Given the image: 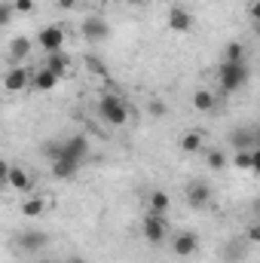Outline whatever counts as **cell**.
<instances>
[{"label": "cell", "mask_w": 260, "mask_h": 263, "mask_svg": "<svg viewBox=\"0 0 260 263\" xmlns=\"http://www.w3.org/2000/svg\"><path fill=\"white\" fill-rule=\"evenodd\" d=\"M98 114H101V120H104L107 126H114V129H123V126L129 123V104H126V98L117 95V92L101 95V101H98Z\"/></svg>", "instance_id": "1"}, {"label": "cell", "mask_w": 260, "mask_h": 263, "mask_svg": "<svg viewBox=\"0 0 260 263\" xmlns=\"http://www.w3.org/2000/svg\"><path fill=\"white\" fill-rule=\"evenodd\" d=\"M248 80H251V67L248 65H227V62H220V67H217V83H220L224 95H233V92L245 89Z\"/></svg>", "instance_id": "2"}, {"label": "cell", "mask_w": 260, "mask_h": 263, "mask_svg": "<svg viewBox=\"0 0 260 263\" xmlns=\"http://www.w3.org/2000/svg\"><path fill=\"white\" fill-rule=\"evenodd\" d=\"M65 28L62 25H46V28H40L37 31V40H34V46H40L46 55H52V52H62L65 49Z\"/></svg>", "instance_id": "3"}, {"label": "cell", "mask_w": 260, "mask_h": 263, "mask_svg": "<svg viewBox=\"0 0 260 263\" xmlns=\"http://www.w3.org/2000/svg\"><path fill=\"white\" fill-rule=\"evenodd\" d=\"M89 153H92V144H89V138L86 135H70L62 141V150H59V156H65V159H73V162H86L89 159ZM55 156V159H59Z\"/></svg>", "instance_id": "4"}, {"label": "cell", "mask_w": 260, "mask_h": 263, "mask_svg": "<svg viewBox=\"0 0 260 263\" xmlns=\"http://www.w3.org/2000/svg\"><path fill=\"white\" fill-rule=\"evenodd\" d=\"M169 220H165V214H147L144 217V239L150 242V245H162L165 239H169Z\"/></svg>", "instance_id": "5"}, {"label": "cell", "mask_w": 260, "mask_h": 263, "mask_svg": "<svg viewBox=\"0 0 260 263\" xmlns=\"http://www.w3.org/2000/svg\"><path fill=\"white\" fill-rule=\"evenodd\" d=\"M165 25H169V31H175V34H190V31H193V12H190L187 6L175 3V6L169 9V15H165Z\"/></svg>", "instance_id": "6"}, {"label": "cell", "mask_w": 260, "mask_h": 263, "mask_svg": "<svg viewBox=\"0 0 260 263\" xmlns=\"http://www.w3.org/2000/svg\"><path fill=\"white\" fill-rule=\"evenodd\" d=\"M80 31H83V37H86V40H92V43H101V40H107V34H110V25H107V18H101V15H89V18H83Z\"/></svg>", "instance_id": "7"}, {"label": "cell", "mask_w": 260, "mask_h": 263, "mask_svg": "<svg viewBox=\"0 0 260 263\" xmlns=\"http://www.w3.org/2000/svg\"><path fill=\"white\" fill-rule=\"evenodd\" d=\"M15 245H18L22 251H28V254H37V251H43V248L49 245V236H46L43 230H22L18 239H15Z\"/></svg>", "instance_id": "8"}, {"label": "cell", "mask_w": 260, "mask_h": 263, "mask_svg": "<svg viewBox=\"0 0 260 263\" xmlns=\"http://www.w3.org/2000/svg\"><path fill=\"white\" fill-rule=\"evenodd\" d=\"M196 251H199V236L190 233V230H184V233H178V236L172 239V254H175V257L187 260V257H193Z\"/></svg>", "instance_id": "9"}, {"label": "cell", "mask_w": 260, "mask_h": 263, "mask_svg": "<svg viewBox=\"0 0 260 263\" xmlns=\"http://www.w3.org/2000/svg\"><path fill=\"white\" fill-rule=\"evenodd\" d=\"M3 89L6 92H25V89H31V70L12 65L3 73Z\"/></svg>", "instance_id": "10"}, {"label": "cell", "mask_w": 260, "mask_h": 263, "mask_svg": "<svg viewBox=\"0 0 260 263\" xmlns=\"http://www.w3.org/2000/svg\"><path fill=\"white\" fill-rule=\"evenodd\" d=\"M211 196H214V193H211V184H205V181H193V184L187 187V205L196 208V211H199V208H208V205H211Z\"/></svg>", "instance_id": "11"}, {"label": "cell", "mask_w": 260, "mask_h": 263, "mask_svg": "<svg viewBox=\"0 0 260 263\" xmlns=\"http://www.w3.org/2000/svg\"><path fill=\"white\" fill-rule=\"evenodd\" d=\"M31 52H34V40H31V37H25V34H15V37L9 40V62H12V65L25 62Z\"/></svg>", "instance_id": "12"}, {"label": "cell", "mask_w": 260, "mask_h": 263, "mask_svg": "<svg viewBox=\"0 0 260 263\" xmlns=\"http://www.w3.org/2000/svg\"><path fill=\"white\" fill-rule=\"evenodd\" d=\"M31 184H34V178H31L28 168H22V165H9L6 168V187L25 193V190H31Z\"/></svg>", "instance_id": "13"}, {"label": "cell", "mask_w": 260, "mask_h": 263, "mask_svg": "<svg viewBox=\"0 0 260 263\" xmlns=\"http://www.w3.org/2000/svg\"><path fill=\"white\" fill-rule=\"evenodd\" d=\"M227 65H248V46L242 40H230L224 46V55H220Z\"/></svg>", "instance_id": "14"}, {"label": "cell", "mask_w": 260, "mask_h": 263, "mask_svg": "<svg viewBox=\"0 0 260 263\" xmlns=\"http://www.w3.org/2000/svg\"><path fill=\"white\" fill-rule=\"evenodd\" d=\"M59 86V77L49 70V67H37L34 73H31V89H37V92H52Z\"/></svg>", "instance_id": "15"}, {"label": "cell", "mask_w": 260, "mask_h": 263, "mask_svg": "<svg viewBox=\"0 0 260 263\" xmlns=\"http://www.w3.org/2000/svg\"><path fill=\"white\" fill-rule=\"evenodd\" d=\"M233 162H236V168L257 172V168H260V150H257V147H251V150H236Z\"/></svg>", "instance_id": "16"}, {"label": "cell", "mask_w": 260, "mask_h": 263, "mask_svg": "<svg viewBox=\"0 0 260 263\" xmlns=\"http://www.w3.org/2000/svg\"><path fill=\"white\" fill-rule=\"evenodd\" d=\"M230 147L233 150H251V147H257V138L251 129H233L230 132Z\"/></svg>", "instance_id": "17"}, {"label": "cell", "mask_w": 260, "mask_h": 263, "mask_svg": "<svg viewBox=\"0 0 260 263\" xmlns=\"http://www.w3.org/2000/svg\"><path fill=\"white\" fill-rule=\"evenodd\" d=\"M193 107L199 110V114H211V110L217 107L214 92H211V89H196L193 92Z\"/></svg>", "instance_id": "18"}, {"label": "cell", "mask_w": 260, "mask_h": 263, "mask_svg": "<svg viewBox=\"0 0 260 263\" xmlns=\"http://www.w3.org/2000/svg\"><path fill=\"white\" fill-rule=\"evenodd\" d=\"M147 208H150V214H165V211L172 208V196H169L165 190H153V193L147 196Z\"/></svg>", "instance_id": "19"}, {"label": "cell", "mask_w": 260, "mask_h": 263, "mask_svg": "<svg viewBox=\"0 0 260 263\" xmlns=\"http://www.w3.org/2000/svg\"><path fill=\"white\" fill-rule=\"evenodd\" d=\"M43 67H49V70H52V73L62 80V77H67V70H70V59H67L65 49H62V52H52V55H46V65H43Z\"/></svg>", "instance_id": "20"}, {"label": "cell", "mask_w": 260, "mask_h": 263, "mask_svg": "<svg viewBox=\"0 0 260 263\" xmlns=\"http://www.w3.org/2000/svg\"><path fill=\"white\" fill-rule=\"evenodd\" d=\"M77 172H80V162H73V159H65V156L52 159V175H55V178L67 181V178H73Z\"/></svg>", "instance_id": "21"}, {"label": "cell", "mask_w": 260, "mask_h": 263, "mask_svg": "<svg viewBox=\"0 0 260 263\" xmlns=\"http://www.w3.org/2000/svg\"><path fill=\"white\" fill-rule=\"evenodd\" d=\"M205 147V141H202V129H193V132H187L184 138H181V150L184 153H199Z\"/></svg>", "instance_id": "22"}, {"label": "cell", "mask_w": 260, "mask_h": 263, "mask_svg": "<svg viewBox=\"0 0 260 263\" xmlns=\"http://www.w3.org/2000/svg\"><path fill=\"white\" fill-rule=\"evenodd\" d=\"M43 211H46V199L43 196H31V199L22 202V214L25 217H40Z\"/></svg>", "instance_id": "23"}, {"label": "cell", "mask_w": 260, "mask_h": 263, "mask_svg": "<svg viewBox=\"0 0 260 263\" xmlns=\"http://www.w3.org/2000/svg\"><path fill=\"white\" fill-rule=\"evenodd\" d=\"M205 165H208L211 172H220V168L227 165V153H224L220 147H211V150L205 153Z\"/></svg>", "instance_id": "24"}, {"label": "cell", "mask_w": 260, "mask_h": 263, "mask_svg": "<svg viewBox=\"0 0 260 263\" xmlns=\"http://www.w3.org/2000/svg\"><path fill=\"white\" fill-rule=\"evenodd\" d=\"M12 18H15V9H12V3H9V0H0V28H6Z\"/></svg>", "instance_id": "25"}, {"label": "cell", "mask_w": 260, "mask_h": 263, "mask_svg": "<svg viewBox=\"0 0 260 263\" xmlns=\"http://www.w3.org/2000/svg\"><path fill=\"white\" fill-rule=\"evenodd\" d=\"M9 3H12L15 15H31V12H34V6H37L34 0H9Z\"/></svg>", "instance_id": "26"}, {"label": "cell", "mask_w": 260, "mask_h": 263, "mask_svg": "<svg viewBox=\"0 0 260 263\" xmlns=\"http://www.w3.org/2000/svg\"><path fill=\"white\" fill-rule=\"evenodd\" d=\"M147 110H150V117H165V114H169L165 101H159V98H153V101L147 104Z\"/></svg>", "instance_id": "27"}, {"label": "cell", "mask_w": 260, "mask_h": 263, "mask_svg": "<svg viewBox=\"0 0 260 263\" xmlns=\"http://www.w3.org/2000/svg\"><path fill=\"white\" fill-rule=\"evenodd\" d=\"M59 150H62V141H49V144H43V153H46L49 159H55Z\"/></svg>", "instance_id": "28"}, {"label": "cell", "mask_w": 260, "mask_h": 263, "mask_svg": "<svg viewBox=\"0 0 260 263\" xmlns=\"http://www.w3.org/2000/svg\"><path fill=\"white\" fill-rule=\"evenodd\" d=\"M245 236H248V242H251V245H257V242H260V223H251Z\"/></svg>", "instance_id": "29"}, {"label": "cell", "mask_w": 260, "mask_h": 263, "mask_svg": "<svg viewBox=\"0 0 260 263\" xmlns=\"http://www.w3.org/2000/svg\"><path fill=\"white\" fill-rule=\"evenodd\" d=\"M6 168H9V165H6V162L0 159V184H6Z\"/></svg>", "instance_id": "30"}, {"label": "cell", "mask_w": 260, "mask_h": 263, "mask_svg": "<svg viewBox=\"0 0 260 263\" xmlns=\"http://www.w3.org/2000/svg\"><path fill=\"white\" fill-rule=\"evenodd\" d=\"M59 6H62V9H73V6H77V0H59Z\"/></svg>", "instance_id": "31"}, {"label": "cell", "mask_w": 260, "mask_h": 263, "mask_svg": "<svg viewBox=\"0 0 260 263\" xmlns=\"http://www.w3.org/2000/svg\"><path fill=\"white\" fill-rule=\"evenodd\" d=\"M65 263H86V260H83V257H77V254H73V257H67Z\"/></svg>", "instance_id": "32"}, {"label": "cell", "mask_w": 260, "mask_h": 263, "mask_svg": "<svg viewBox=\"0 0 260 263\" xmlns=\"http://www.w3.org/2000/svg\"><path fill=\"white\" fill-rule=\"evenodd\" d=\"M129 3H144V0H129Z\"/></svg>", "instance_id": "33"}, {"label": "cell", "mask_w": 260, "mask_h": 263, "mask_svg": "<svg viewBox=\"0 0 260 263\" xmlns=\"http://www.w3.org/2000/svg\"><path fill=\"white\" fill-rule=\"evenodd\" d=\"M40 263H52V260H40Z\"/></svg>", "instance_id": "34"}]
</instances>
